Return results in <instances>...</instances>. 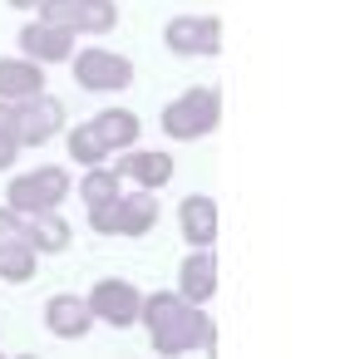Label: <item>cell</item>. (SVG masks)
<instances>
[{
    "mask_svg": "<svg viewBox=\"0 0 340 359\" xmlns=\"http://www.w3.org/2000/svg\"><path fill=\"white\" fill-rule=\"evenodd\" d=\"M178 231H183L188 246H212L217 241V202L202 197V192L183 197L178 202Z\"/></svg>",
    "mask_w": 340,
    "mask_h": 359,
    "instance_id": "12",
    "label": "cell"
},
{
    "mask_svg": "<svg viewBox=\"0 0 340 359\" xmlns=\"http://www.w3.org/2000/svg\"><path fill=\"white\" fill-rule=\"evenodd\" d=\"M114 172L119 177H133L148 192H158V187L173 182V158L163 148H124V163H114Z\"/></svg>",
    "mask_w": 340,
    "mask_h": 359,
    "instance_id": "10",
    "label": "cell"
},
{
    "mask_svg": "<svg viewBox=\"0 0 340 359\" xmlns=\"http://www.w3.org/2000/svg\"><path fill=\"white\" fill-rule=\"evenodd\" d=\"M60 133H65V104L55 94L40 89V94L15 104V138H20V148H45Z\"/></svg>",
    "mask_w": 340,
    "mask_h": 359,
    "instance_id": "3",
    "label": "cell"
},
{
    "mask_svg": "<svg viewBox=\"0 0 340 359\" xmlns=\"http://www.w3.org/2000/svg\"><path fill=\"white\" fill-rule=\"evenodd\" d=\"M163 45H168L178 60L217 55V50H222V20H217V15H173V20L163 25Z\"/></svg>",
    "mask_w": 340,
    "mask_h": 359,
    "instance_id": "4",
    "label": "cell"
},
{
    "mask_svg": "<svg viewBox=\"0 0 340 359\" xmlns=\"http://www.w3.org/2000/svg\"><path fill=\"white\" fill-rule=\"evenodd\" d=\"M45 330H50L55 339H84V334L94 330V310H89V300L74 295V290L50 295V300H45Z\"/></svg>",
    "mask_w": 340,
    "mask_h": 359,
    "instance_id": "9",
    "label": "cell"
},
{
    "mask_svg": "<svg viewBox=\"0 0 340 359\" xmlns=\"http://www.w3.org/2000/svg\"><path fill=\"white\" fill-rule=\"evenodd\" d=\"M163 133L178 138V143H192V138H207L217 123H222V94L217 89H188L183 99L163 104Z\"/></svg>",
    "mask_w": 340,
    "mask_h": 359,
    "instance_id": "1",
    "label": "cell"
},
{
    "mask_svg": "<svg viewBox=\"0 0 340 359\" xmlns=\"http://www.w3.org/2000/svg\"><path fill=\"white\" fill-rule=\"evenodd\" d=\"M89 123H94L99 143L109 148V158H114V153H124V148H133V143H138V133H143V123H138V114H133V109H104V114H94Z\"/></svg>",
    "mask_w": 340,
    "mask_h": 359,
    "instance_id": "13",
    "label": "cell"
},
{
    "mask_svg": "<svg viewBox=\"0 0 340 359\" xmlns=\"http://www.w3.org/2000/svg\"><path fill=\"white\" fill-rule=\"evenodd\" d=\"M84 300H89L94 320H104V325H114V330H129V325H138V300H143V290H138L133 280L104 276V280H94V290H89Z\"/></svg>",
    "mask_w": 340,
    "mask_h": 359,
    "instance_id": "5",
    "label": "cell"
},
{
    "mask_svg": "<svg viewBox=\"0 0 340 359\" xmlns=\"http://www.w3.org/2000/svg\"><path fill=\"white\" fill-rule=\"evenodd\" d=\"M40 89H45V65H35L30 55H0V99L6 104H20Z\"/></svg>",
    "mask_w": 340,
    "mask_h": 359,
    "instance_id": "11",
    "label": "cell"
},
{
    "mask_svg": "<svg viewBox=\"0 0 340 359\" xmlns=\"http://www.w3.org/2000/svg\"><path fill=\"white\" fill-rule=\"evenodd\" d=\"M25 241H30L40 256H60V251H70V241H74V226L60 217V207H50V212H35V217H30V231H25Z\"/></svg>",
    "mask_w": 340,
    "mask_h": 359,
    "instance_id": "14",
    "label": "cell"
},
{
    "mask_svg": "<svg viewBox=\"0 0 340 359\" xmlns=\"http://www.w3.org/2000/svg\"><path fill=\"white\" fill-rule=\"evenodd\" d=\"M40 271V251L30 241H0V280L6 285H25Z\"/></svg>",
    "mask_w": 340,
    "mask_h": 359,
    "instance_id": "16",
    "label": "cell"
},
{
    "mask_svg": "<svg viewBox=\"0 0 340 359\" xmlns=\"http://www.w3.org/2000/svg\"><path fill=\"white\" fill-rule=\"evenodd\" d=\"M6 6H11V11H35L40 0H6Z\"/></svg>",
    "mask_w": 340,
    "mask_h": 359,
    "instance_id": "26",
    "label": "cell"
},
{
    "mask_svg": "<svg viewBox=\"0 0 340 359\" xmlns=\"http://www.w3.org/2000/svg\"><path fill=\"white\" fill-rule=\"evenodd\" d=\"M89 226H94L99 236H119V197H114V202H94V207H89Z\"/></svg>",
    "mask_w": 340,
    "mask_h": 359,
    "instance_id": "23",
    "label": "cell"
},
{
    "mask_svg": "<svg viewBox=\"0 0 340 359\" xmlns=\"http://www.w3.org/2000/svg\"><path fill=\"white\" fill-rule=\"evenodd\" d=\"M74 15H79V0H40V6H35V20H45V25L74 30ZM74 35H79V30H74Z\"/></svg>",
    "mask_w": 340,
    "mask_h": 359,
    "instance_id": "22",
    "label": "cell"
},
{
    "mask_svg": "<svg viewBox=\"0 0 340 359\" xmlns=\"http://www.w3.org/2000/svg\"><path fill=\"white\" fill-rule=\"evenodd\" d=\"M35 182H40V192H45V202H50V207H60V202L70 197V187H74V182H70V172H65L60 163L35 168Z\"/></svg>",
    "mask_w": 340,
    "mask_h": 359,
    "instance_id": "21",
    "label": "cell"
},
{
    "mask_svg": "<svg viewBox=\"0 0 340 359\" xmlns=\"http://www.w3.org/2000/svg\"><path fill=\"white\" fill-rule=\"evenodd\" d=\"M15 158H20L15 133H0V172H6V168H15Z\"/></svg>",
    "mask_w": 340,
    "mask_h": 359,
    "instance_id": "25",
    "label": "cell"
},
{
    "mask_svg": "<svg viewBox=\"0 0 340 359\" xmlns=\"http://www.w3.org/2000/svg\"><path fill=\"white\" fill-rule=\"evenodd\" d=\"M65 148H70V163H79V168H99V163L109 158V148H104L99 133H94V123L65 128Z\"/></svg>",
    "mask_w": 340,
    "mask_h": 359,
    "instance_id": "17",
    "label": "cell"
},
{
    "mask_svg": "<svg viewBox=\"0 0 340 359\" xmlns=\"http://www.w3.org/2000/svg\"><path fill=\"white\" fill-rule=\"evenodd\" d=\"M119 192H124V177H119L109 163L84 168V177H79V197H84V207H94V202H114Z\"/></svg>",
    "mask_w": 340,
    "mask_h": 359,
    "instance_id": "18",
    "label": "cell"
},
{
    "mask_svg": "<svg viewBox=\"0 0 340 359\" xmlns=\"http://www.w3.org/2000/svg\"><path fill=\"white\" fill-rule=\"evenodd\" d=\"M148 344H153L163 359L188 354V349H212V320H207V310H202V305H188L173 325L153 330V334H148Z\"/></svg>",
    "mask_w": 340,
    "mask_h": 359,
    "instance_id": "6",
    "label": "cell"
},
{
    "mask_svg": "<svg viewBox=\"0 0 340 359\" xmlns=\"http://www.w3.org/2000/svg\"><path fill=\"white\" fill-rule=\"evenodd\" d=\"M114 25H119V0H79V15H74L79 35H109Z\"/></svg>",
    "mask_w": 340,
    "mask_h": 359,
    "instance_id": "19",
    "label": "cell"
},
{
    "mask_svg": "<svg viewBox=\"0 0 340 359\" xmlns=\"http://www.w3.org/2000/svg\"><path fill=\"white\" fill-rule=\"evenodd\" d=\"M173 290H178L188 305H207V300L217 295V256H212V246H192V251L183 256Z\"/></svg>",
    "mask_w": 340,
    "mask_h": 359,
    "instance_id": "8",
    "label": "cell"
},
{
    "mask_svg": "<svg viewBox=\"0 0 340 359\" xmlns=\"http://www.w3.org/2000/svg\"><path fill=\"white\" fill-rule=\"evenodd\" d=\"M6 207H15L20 217H35V212H50V202H45V192H40V182H35V172H15V177H11V187H6Z\"/></svg>",
    "mask_w": 340,
    "mask_h": 359,
    "instance_id": "20",
    "label": "cell"
},
{
    "mask_svg": "<svg viewBox=\"0 0 340 359\" xmlns=\"http://www.w3.org/2000/svg\"><path fill=\"white\" fill-rule=\"evenodd\" d=\"M25 231H30V217H20L15 207L0 202V241H25Z\"/></svg>",
    "mask_w": 340,
    "mask_h": 359,
    "instance_id": "24",
    "label": "cell"
},
{
    "mask_svg": "<svg viewBox=\"0 0 340 359\" xmlns=\"http://www.w3.org/2000/svg\"><path fill=\"white\" fill-rule=\"evenodd\" d=\"M74 30H65V25H45V20H30V25H20V35H15V45H20V55H30L35 65H65L70 55H74Z\"/></svg>",
    "mask_w": 340,
    "mask_h": 359,
    "instance_id": "7",
    "label": "cell"
},
{
    "mask_svg": "<svg viewBox=\"0 0 340 359\" xmlns=\"http://www.w3.org/2000/svg\"><path fill=\"white\" fill-rule=\"evenodd\" d=\"M74 69V84L89 89V94H119L133 84V60L129 55H114V50H99V45H74V55L65 60Z\"/></svg>",
    "mask_w": 340,
    "mask_h": 359,
    "instance_id": "2",
    "label": "cell"
},
{
    "mask_svg": "<svg viewBox=\"0 0 340 359\" xmlns=\"http://www.w3.org/2000/svg\"><path fill=\"white\" fill-rule=\"evenodd\" d=\"M158 226V202L148 187L138 192H119V236H148Z\"/></svg>",
    "mask_w": 340,
    "mask_h": 359,
    "instance_id": "15",
    "label": "cell"
}]
</instances>
